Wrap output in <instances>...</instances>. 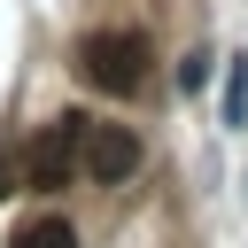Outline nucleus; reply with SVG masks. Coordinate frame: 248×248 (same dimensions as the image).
<instances>
[{
	"instance_id": "3",
	"label": "nucleus",
	"mask_w": 248,
	"mask_h": 248,
	"mask_svg": "<svg viewBox=\"0 0 248 248\" xmlns=\"http://www.w3.org/2000/svg\"><path fill=\"white\" fill-rule=\"evenodd\" d=\"M93 186H124L132 170H140V140L124 132V124H93L85 132V163H78Z\"/></svg>"
},
{
	"instance_id": "2",
	"label": "nucleus",
	"mask_w": 248,
	"mask_h": 248,
	"mask_svg": "<svg viewBox=\"0 0 248 248\" xmlns=\"http://www.w3.org/2000/svg\"><path fill=\"white\" fill-rule=\"evenodd\" d=\"M85 132H93V116L62 108V116L31 140V155H23V186H31V194H62V186L78 178V163H85Z\"/></svg>"
},
{
	"instance_id": "6",
	"label": "nucleus",
	"mask_w": 248,
	"mask_h": 248,
	"mask_svg": "<svg viewBox=\"0 0 248 248\" xmlns=\"http://www.w3.org/2000/svg\"><path fill=\"white\" fill-rule=\"evenodd\" d=\"M209 70H217V54H209V46H194V54L178 62V93H202V85H209Z\"/></svg>"
},
{
	"instance_id": "4",
	"label": "nucleus",
	"mask_w": 248,
	"mask_h": 248,
	"mask_svg": "<svg viewBox=\"0 0 248 248\" xmlns=\"http://www.w3.org/2000/svg\"><path fill=\"white\" fill-rule=\"evenodd\" d=\"M225 124H248V54H225Z\"/></svg>"
},
{
	"instance_id": "7",
	"label": "nucleus",
	"mask_w": 248,
	"mask_h": 248,
	"mask_svg": "<svg viewBox=\"0 0 248 248\" xmlns=\"http://www.w3.org/2000/svg\"><path fill=\"white\" fill-rule=\"evenodd\" d=\"M0 194H16V186H8V147H0Z\"/></svg>"
},
{
	"instance_id": "1",
	"label": "nucleus",
	"mask_w": 248,
	"mask_h": 248,
	"mask_svg": "<svg viewBox=\"0 0 248 248\" xmlns=\"http://www.w3.org/2000/svg\"><path fill=\"white\" fill-rule=\"evenodd\" d=\"M147 62H155L147 31H85V39H78V70H85V85H101V93H140V85H147Z\"/></svg>"
},
{
	"instance_id": "5",
	"label": "nucleus",
	"mask_w": 248,
	"mask_h": 248,
	"mask_svg": "<svg viewBox=\"0 0 248 248\" xmlns=\"http://www.w3.org/2000/svg\"><path fill=\"white\" fill-rule=\"evenodd\" d=\"M8 248H78V232H70L62 217H39V225H23Z\"/></svg>"
}]
</instances>
